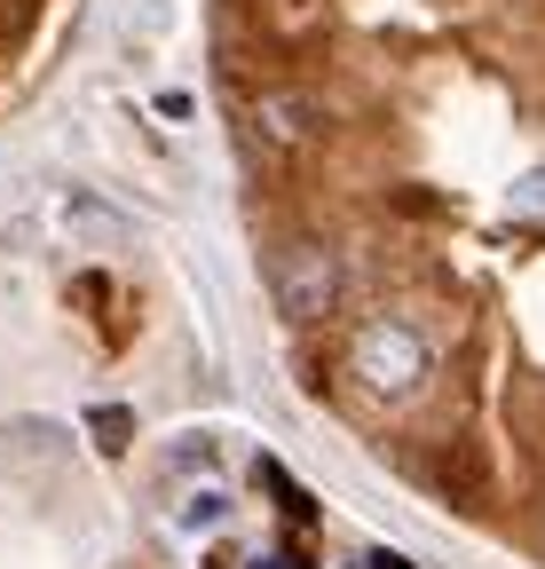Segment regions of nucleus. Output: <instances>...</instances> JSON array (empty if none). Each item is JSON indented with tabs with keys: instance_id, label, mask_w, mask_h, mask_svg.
I'll return each instance as SVG.
<instances>
[{
	"instance_id": "0eeeda50",
	"label": "nucleus",
	"mask_w": 545,
	"mask_h": 569,
	"mask_svg": "<svg viewBox=\"0 0 545 569\" xmlns=\"http://www.w3.org/2000/svg\"><path fill=\"white\" fill-rule=\"evenodd\" d=\"M372 569H403V561H395V553H380V561H372Z\"/></svg>"
},
{
	"instance_id": "20e7f679",
	"label": "nucleus",
	"mask_w": 545,
	"mask_h": 569,
	"mask_svg": "<svg viewBox=\"0 0 545 569\" xmlns=\"http://www.w3.org/2000/svg\"><path fill=\"white\" fill-rule=\"evenodd\" d=\"M88 427L103 436V451H127V427H134V419H127L119 403H95V411H88Z\"/></svg>"
},
{
	"instance_id": "f03ea898",
	"label": "nucleus",
	"mask_w": 545,
	"mask_h": 569,
	"mask_svg": "<svg viewBox=\"0 0 545 569\" xmlns=\"http://www.w3.org/2000/svg\"><path fill=\"white\" fill-rule=\"evenodd\" d=\"M269 284H277V309L293 325H324L332 301H340V261H332V246L293 238V246H277V261H269Z\"/></svg>"
},
{
	"instance_id": "7ed1b4c3",
	"label": "nucleus",
	"mask_w": 545,
	"mask_h": 569,
	"mask_svg": "<svg viewBox=\"0 0 545 569\" xmlns=\"http://www.w3.org/2000/svg\"><path fill=\"white\" fill-rule=\"evenodd\" d=\"M253 127L277 142V151H301V142L316 134V111H309V96H285V88H269L261 103H253Z\"/></svg>"
},
{
	"instance_id": "f257e3e1",
	"label": "nucleus",
	"mask_w": 545,
	"mask_h": 569,
	"mask_svg": "<svg viewBox=\"0 0 545 569\" xmlns=\"http://www.w3.org/2000/svg\"><path fill=\"white\" fill-rule=\"evenodd\" d=\"M349 372L380 396V403H403V396H420L427 372H435V348L420 325H403V317H372L349 348Z\"/></svg>"
},
{
	"instance_id": "39448f33",
	"label": "nucleus",
	"mask_w": 545,
	"mask_h": 569,
	"mask_svg": "<svg viewBox=\"0 0 545 569\" xmlns=\"http://www.w3.org/2000/svg\"><path fill=\"white\" fill-rule=\"evenodd\" d=\"M222 507H230V498H214V490H206V498H190V515H182V522H190V530H214V522H222Z\"/></svg>"
},
{
	"instance_id": "423d86ee",
	"label": "nucleus",
	"mask_w": 545,
	"mask_h": 569,
	"mask_svg": "<svg viewBox=\"0 0 545 569\" xmlns=\"http://www.w3.org/2000/svg\"><path fill=\"white\" fill-rule=\"evenodd\" d=\"M514 206H522V213H545V167H537V174L514 190Z\"/></svg>"
}]
</instances>
